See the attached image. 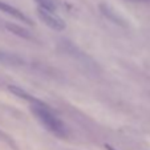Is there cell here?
Here are the masks:
<instances>
[{
  "instance_id": "cell-1",
  "label": "cell",
  "mask_w": 150,
  "mask_h": 150,
  "mask_svg": "<svg viewBox=\"0 0 150 150\" xmlns=\"http://www.w3.org/2000/svg\"><path fill=\"white\" fill-rule=\"evenodd\" d=\"M31 110L36 116V118L40 121V124L42 126H45L47 130H49L51 133L56 134L59 137L67 136L68 130H67L65 124L57 117L56 113H53V110L49 108L45 102L37 100L36 102L31 104Z\"/></svg>"
},
{
  "instance_id": "cell-2",
  "label": "cell",
  "mask_w": 150,
  "mask_h": 150,
  "mask_svg": "<svg viewBox=\"0 0 150 150\" xmlns=\"http://www.w3.org/2000/svg\"><path fill=\"white\" fill-rule=\"evenodd\" d=\"M37 16H39V19L41 20L42 23L45 24V25H48L51 29H53V31L60 32L67 28L65 21L60 16H57L56 12H48L41 8H37Z\"/></svg>"
},
{
  "instance_id": "cell-3",
  "label": "cell",
  "mask_w": 150,
  "mask_h": 150,
  "mask_svg": "<svg viewBox=\"0 0 150 150\" xmlns=\"http://www.w3.org/2000/svg\"><path fill=\"white\" fill-rule=\"evenodd\" d=\"M0 11L4 12V13H7V15H9V16H12L13 19L19 20V21H23V23L29 24V25L32 24L31 19H29L23 11H20L19 8H16V7L6 3V1H1V0H0Z\"/></svg>"
},
{
  "instance_id": "cell-4",
  "label": "cell",
  "mask_w": 150,
  "mask_h": 150,
  "mask_svg": "<svg viewBox=\"0 0 150 150\" xmlns=\"http://www.w3.org/2000/svg\"><path fill=\"white\" fill-rule=\"evenodd\" d=\"M100 11H101V13L104 15L105 17H108V19L110 20V21H113L114 24H117V25H121V27L125 25L124 17H122L121 15H120L114 8H112L109 4H105V3L100 4Z\"/></svg>"
},
{
  "instance_id": "cell-5",
  "label": "cell",
  "mask_w": 150,
  "mask_h": 150,
  "mask_svg": "<svg viewBox=\"0 0 150 150\" xmlns=\"http://www.w3.org/2000/svg\"><path fill=\"white\" fill-rule=\"evenodd\" d=\"M8 91L11 92L13 96L19 97V98L24 100V101L31 102V104H33V102L37 101V98H35L31 93H28L27 91H24L23 88H20V86H17V85H8Z\"/></svg>"
},
{
  "instance_id": "cell-6",
  "label": "cell",
  "mask_w": 150,
  "mask_h": 150,
  "mask_svg": "<svg viewBox=\"0 0 150 150\" xmlns=\"http://www.w3.org/2000/svg\"><path fill=\"white\" fill-rule=\"evenodd\" d=\"M6 28L8 29L11 33L16 35V36L21 37V39H25V40H31V39H32V36H31V33H29L28 29H25V28H23V27L17 25V24L7 23V24H6Z\"/></svg>"
},
{
  "instance_id": "cell-7",
  "label": "cell",
  "mask_w": 150,
  "mask_h": 150,
  "mask_svg": "<svg viewBox=\"0 0 150 150\" xmlns=\"http://www.w3.org/2000/svg\"><path fill=\"white\" fill-rule=\"evenodd\" d=\"M37 3V8H41L44 11H48V12H56L57 7L54 0H35Z\"/></svg>"
},
{
  "instance_id": "cell-8",
  "label": "cell",
  "mask_w": 150,
  "mask_h": 150,
  "mask_svg": "<svg viewBox=\"0 0 150 150\" xmlns=\"http://www.w3.org/2000/svg\"><path fill=\"white\" fill-rule=\"evenodd\" d=\"M0 61L6 62V64H17V62H20V59L16 56H12V54L0 52Z\"/></svg>"
},
{
  "instance_id": "cell-9",
  "label": "cell",
  "mask_w": 150,
  "mask_h": 150,
  "mask_svg": "<svg viewBox=\"0 0 150 150\" xmlns=\"http://www.w3.org/2000/svg\"><path fill=\"white\" fill-rule=\"evenodd\" d=\"M105 149H106V150H117V149H116V147L110 146V145H108V144L105 145Z\"/></svg>"
},
{
  "instance_id": "cell-10",
  "label": "cell",
  "mask_w": 150,
  "mask_h": 150,
  "mask_svg": "<svg viewBox=\"0 0 150 150\" xmlns=\"http://www.w3.org/2000/svg\"><path fill=\"white\" fill-rule=\"evenodd\" d=\"M132 1H147V0H132Z\"/></svg>"
}]
</instances>
